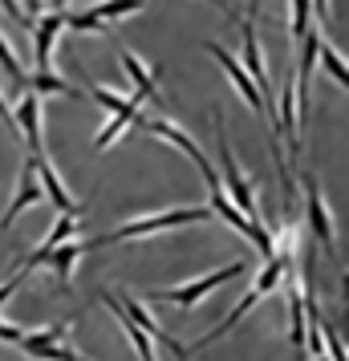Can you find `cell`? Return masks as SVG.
Returning <instances> with one entry per match:
<instances>
[{"label":"cell","mask_w":349,"mask_h":361,"mask_svg":"<svg viewBox=\"0 0 349 361\" xmlns=\"http://www.w3.org/2000/svg\"><path fill=\"white\" fill-rule=\"evenodd\" d=\"M212 219L207 207H171V212H154V215H138L122 228L106 231V235H94L85 240V252L94 247H106V244H126V240H147V235H159V231H171V228H191V224H203Z\"/></svg>","instance_id":"1"},{"label":"cell","mask_w":349,"mask_h":361,"mask_svg":"<svg viewBox=\"0 0 349 361\" xmlns=\"http://www.w3.org/2000/svg\"><path fill=\"white\" fill-rule=\"evenodd\" d=\"M216 134H219V166H224V195L235 199V212L244 215V219H252V224H260V203H256V187H252V179L240 171V163H235L232 154V142H228V126H224V114L216 110Z\"/></svg>","instance_id":"2"},{"label":"cell","mask_w":349,"mask_h":361,"mask_svg":"<svg viewBox=\"0 0 349 361\" xmlns=\"http://www.w3.org/2000/svg\"><path fill=\"white\" fill-rule=\"evenodd\" d=\"M281 276H284V264L276 260V256H272V260H268L264 268H260L256 284H252L248 293H244V300H240V305H235V309L228 312V317H224V321H219V325L212 329V333H203V337H200L195 345H183V349H187V357H191V353H200L203 345H212L216 337H224L228 329H235V321H244V317H248V312L256 309V305H260V300H264V296L272 293V288H276V284H281Z\"/></svg>","instance_id":"3"},{"label":"cell","mask_w":349,"mask_h":361,"mask_svg":"<svg viewBox=\"0 0 349 361\" xmlns=\"http://www.w3.org/2000/svg\"><path fill=\"white\" fill-rule=\"evenodd\" d=\"M244 268L248 264L244 260H232L224 264V268H216V272H207V276L191 280V284H179V288H159V293H147L150 300H166V305H179V309H191V305H200L207 293H216V288H224L228 280L244 276Z\"/></svg>","instance_id":"4"},{"label":"cell","mask_w":349,"mask_h":361,"mask_svg":"<svg viewBox=\"0 0 349 361\" xmlns=\"http://www.w3.org/2000/svg\"><path fill=\"white\" fill-rule=\"evenodd\" d=\"M207 53H212V57L219 61V69H224V73L232 78V85L240 90V94H244V102H248V106H252V110H256L260 118H268V126L276 130V106H272V98L264 102V94H260V90H256V82L248 78V69L240 66V61H235V57H232L228 49H224V45H216V41L207 45Z\"/></svg>","instance_id":"5"},{"label":"cell","mask_w":349,"mask_h":361,"mask_svg":"<svg viewBox=\"0 0 349 361\" xmlns=\"http://www.w3.org/2000/svg\"><path fill=\"white\" fill-rule=\"evenodd\" d=\"M305 215H309V231L321 240V247L329 256H337V235H333L329 207H325V195H321V187H317L313 175H305Z\"/></svg>","instance_id":"6"},{"label":"cell","mask_w":349,"mask_h":361,"mask_svg":"<svg viewBox=\"0 0 349 361\" xmlns=\"http://www.w3.org/2000/svg\"><path fill=\"white\" fill-rule=\"evenodd\" d=\"M33 166H37V183H41V191H45V203H53L61 215H73V219H82V203H73V195L66 191V183L57 179V171H53V159L41 150L33 154Z\"/></svg>","instance_id":"7"},{"label":"cell","mask_w":349,"mask_h":361,"mask_svg":"<svg viewBox=\"0 0 349 361\" xmlns=\"http://www.w3.org/2000/svg\"><path fill=\"white\" fill-rule=\"evenodd\" d=\"M114 300L122 305V312H126V317H130L134 325H138L142 333H147L150 341H163V345H166V349H171V353H175L179 361H187V349H183L179 341H171V333H166V329L159 325L154 317H150V312H147V305H142L138 296H130V293H114Z\"/></svg>","instance_id":"8"},{"label":"cell","mask_w":349,"mask_h":361,"mask_svg":"<svg viewBox=\"0 0 349 361\" xmlns=\"http://www.w3.org/2000/svg\"><path fill=\"white\" fill-rule=\"evenodd\" d=\"M13 122L20 126V138H25L29 154H41V150H45V142H41V98H37L33 90H25V94L17 98Z\"/></svg>","instance_id":"9"},{"label":"cell","mask_w":349,"mask_h":361,"mask_svg":"<svg viewBox=\"0 0 349 361\" xmlns=\"http://www.w3.org/2000/svg\"><path fill=\"white\" fill-rule=\"evenodd\" d=\"M66 33V13H41V20L33 25V61L37 69H49V57H53V45L57 37Z\"/></svg>","instance_id":"10"},{"label":"cell","mask_w":349,"mask_h":361,"mask_svg":"<svg viewBox=\"0 0 349 361\" xmlns=\"http://www.w3.org/2000/svg\"><path fill=\"white\" fill-rule=\"evenodd\" d=\"M45 199V191H41V183H37V166H33V154H29V163H25V171H20V187H17V199L8 203V212L0 215V228L8 231V224H17L20 212H29V207H37Z\"/></svg>","instance_id":"11"},{"label":"cell","mask_w":349,"mask_h":361,"mask_svg":"<svg viewBox=\"0 0 349 361\" xmlns=\"http://www.w3.org/2000/svg\"><path fill=\"white\" fill-rule=\"evenodd\" d=\"M69 325H73V321H57V325H49V329H29V333L20 337L17 349H25V353H29L33 361H49V357H53V349L66 341Z\"/></svg>","instance_id":"12"},{"label":"cell","mask_w":349,"mask_h":361,"mask_svg":"<svg viewBox=\"0 0 349 361\" xmlns=\"http://www.w3.org/2000/svg\"><path fill=\"white\" fill-rule=\"evenodd\" d=\"M73 224H78L73 215H61V219H57V224L49 228V235H45V240H41V244H37L33 252H29V256L20 260V272H33L37 264H45V256H49L53 247H57V244H66L69 235H73Z\"/></svg>","instance_id":"13"},{"label":"cell","mask_w":349,"mask_h":361,"mask_svg":"<svg viewBox=\"0 0 349 361\" xmlns=\"http://www.w3.org/2000/svg\"><path fill=\"white\" fill-rule=\"evenodd\" d=\"M82 256H85V240H66V244H57L49 256H45V264L57 272V284H61V288L69 284V276H73V264L82 260Z\"/></svg>","instance_id":"14"},{"label":"cell","mask_w":349,"mask_h":361,"mask_svg":"<svg viewBox=\"0 0 349 361\" xmlns=\"http://www.w3.org/2000/svg\"><path fill=\"white\" fill-rule=\"evenodd\" d=\"M122 69L130 73V82H134V90H138V98L142 102H159V82H154V73H150L134 53H122Z\"/></svg>","instance_id":"15"},{"label":"cell","mask_w":349,"mask_h":361,"mask_svg":"<svg viewBox=\"0 0 349 361\" xmlns=\"http://www.w3.org/2000/svg\"><path fill=\"white\" fill-rule=\"evenodd\" d=\"M29 90H33L37 98H45V94H61V98H73L78 102V90H73V82H66V78H57L53 69H37L33 78H29Z\"/></svg>","instance_id":"16"},{"label":"cell","mask_w":349,"mask_h":361,"mask_svg":"<svg viewBox=\"0 0 349 361\" xmlns=\"http://www.w3.org/2000/svg\"><path fill=\"white\" fill-rule=\"evenodd\" d=\"M85 90H90V98L98 102L106 114H130V110H138V102H142L138 94H134V98H122V94H114V90H106V85H98V82H90Z\"/></svg>","instance_id":"17"},{"label":"cell","mask_w":349,"mask_h":361,"mask_svg":"<svg viewBox=\"0 0 349 361\" xmlns=\"http://www.w3.org/2000/svg\"><path fill=\"white\" fill-rule=\"evenodd\" d=\"M138 118H142V110H130V114H110V122L98 130V138H94V150H106L114 147L118 138H122V130H130V126H138Z\"/></svg>","instance_id":"18"},{"label":"cell","mask_w":349,"mask_h":361,"mask_svg":"<svg viewBox=\"0 0 349 361\" xmlns=\"http://www.w3.org/2000/svg\"><path fill=\"white\" fill-rule=\"evenodd\" d=\"M147 8V0H98V4H90V13L102 17L106 25L118 17H134V13H142Z\"/></svg>","instance_id":"19"},{"label":"cell","mask_w":349,"mask_h":361,"mask_svg":"<svg viewBox=\"0 0 349 361\" xmlns=\"http://www.w3.org/2000/svg\"><path fill=\"white\" fill-rule=\"evenodd\" d=\"M317 61H325L329 78L341 85V90H345V85H349V69H345V57H341V53L333 49V45H325V41H321V49H317Z\"/></svg>","instance_id":"20"},{"label":"cell","mask_w":349,"mask_h":361,"mask_svg":"<svg viewBox=\"0 0 349 361\" xmlns=\"http://www.w3.org/2000/svg\"><path fill=\"white\" fill-rule=\"evenodd\" d=\"M309 25H313V4L309 0H293V17H288V33L297 37H305L309 33Z\"/></svg>","instance_id":"21"},{"label":"cell","mask_w":349,"mask_h":361,"mask_svg":"<svg viewBox=\"0 0 349 361\" xmlns=\"http://www.w3.org/2000/svg\"><path fill=\"white\" fill-rule=\"evenodd\" d=\"M66 29H73V33H102V37H106V29H110V25L85 8V13H73V17H66Z\"/></svg>","instance_id":"22"},{"label":"cell","mask_w":349,"mask_h":361,"mask_svg":"<svg viewBox=\"0 0 349 361\" xmlns=\"http://www.w3.org/2000/svg\"><path fill=\"white\" fill-rule=\"evenodd\" d=\"M0 66H4V73H8V78H13L17 85L29 82V78H25V66H20V57L13 53V45H8L4 37H0Z\"/></svg>","instance_id":"23"},{"label":"cell","mask_w":349,"mask_h":361,"mask_svg":"<svg viewBox=\"0 0 349 361\" xmlns=\"http://www.w3.org/2000/svg\"><path fill=\"white\" fill-rule=\"evenodd\" d=\"M25 333H29L25 325H8V321H0V345H20Z\"/></svg>","instance_id":"24"},{"label":"cell","mask_w":349,"mask_h":361,"mask_svg":"<svg viewBox=\"0 0 349 361\" xmlns=\"http://www.w3.org/2000/svg\"><path fill=\"white\" fill-rule=\"evenodd\" d=\"M25 280H29V272H17V276H8V280H4V284H0V305H4V300H13V293H17V288L25 284Z\"/></svg>","instance_id":"25"},{"label":"cell","mask_w":349,"mask_h":361,"mask_svg":"<svg viewBox=\"0 0 349 361\" xmlns=\"http://www.w3.org/2000/svg\"><path fill=\"white\" fill-rule=\"evenodd\" d=\"M0 8L8 13L13 20H20V25H29V17H25V8H20V0H0Z\"/></svg>","instance_id":"26"},{"label":"cell","mask_w":349,"mask_h":361,"mask_svg":"<svg viewBox=\"0 0 349 361\" xmlns=\"http://www.w3.org/2000/svg\"><path fill=\"white\" fill-rule=\"evenodd\" d=\"M49 361H82V353H73V349H69L66 341L57 345V349H53V357Z\"/></svg>","instance_id":"27"},{"label":"cell","mask_w":349,"mask_h":361,"mask_svg":"<svg viewBox=\"0 0 349 361\" xmlns=\"http://www.w3.org/2000/svg\"><path fill=\"white\" fill-rule=\"evenodd\" d=\"M20 8H25V17H41V0H20Z\"/></svg>","instance_id":"28"},{"label":"cell","mask_w":349,"mask_h":361,"mask_svg":"<svg viewBox=\"0 0 349 361\" xmlns=\"http://www.w3.org/2000/svg\"><path fill=\"white\" fill-rule=\"evenodd\" d=\"M309 4H313V13L321 20H329V0H309Z\"/></svg>","instance_id":"29"},{"label":"cell","mask_w":349,"mask_h":361,"mask_svg":"<svg viewBox=\"0 0 349 361\" xmlns=\"http://www.w3.org/2000/svg\"><path fill=\"white\" fill-rule=\"evenodd\" d=\"M0 122H8V126H17V122H13V110H8V102L0 98Z\"/></svg>","instance_id":"30"},{"label":"cell","mask_w":349,"mask_h":361,"mask_svg":"<svg viewBox=\"0 0 349 361\" xmlns=\"http://www.w3.org/2000/svg\"><path fill=\"white\" fill-rule=\"evenodd\" d=\"M49 8H53V13H61V8H66V0H49Z\"/></svg>","instance_id":"31"},{"label":"cell","mask_w":349,"mask_h":361,"mask_svg":"<svg viewBox=\"0 0 349 361\" xmlns=\"http://www.w3.org/2000/svg\"><path fill=\"white\" fill-rule=\"evenodd\" d=\"M82 361H85V357H82Z\"/></svg>","instance_id":"32"}]
</instances>
